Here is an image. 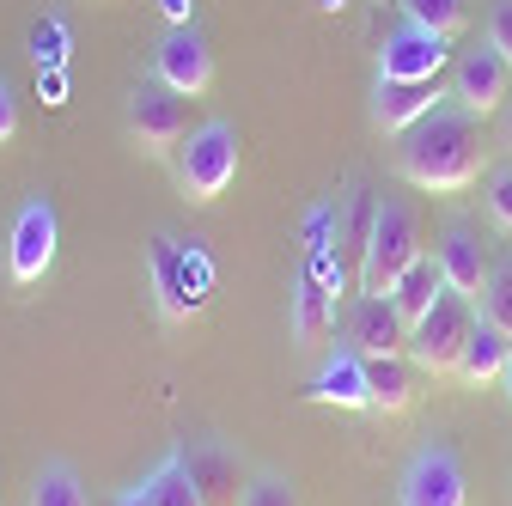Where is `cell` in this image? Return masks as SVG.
Masks as SVG:
<instances>
[{"instance_id":"1","label":"cell","mask_w":512,"mask_h":506,"mask_svg":"<svg viewBox=\"0 0 512 506\" xmlns=\"http://www.w3.org/2000/svg\"><path fill=\"white\" fill-rule=\"evenodd\" d=\"M397 171L403 183L427 189V196H458L482 177V116L445 98L427 110L409 135H397Z\"/></svg>"},{"instance_id":"2","label":"cell","mask_w":512,"mask_h":506,"mask_svg":"<svg viewBox=\"0 0 512 506\" xmlns=\"http://www.w3.org/2000/svg\"><path fill=\"white\" fill-rule=\"evenodd\" d=\"M415 257H427V250H421V220H415V208H409V202H378L372 232H366V244H360V293H391Z\"/></svg>"},{"instance_id":"3","label":"cell","mask_w":512,"mask_h":506,"mask_svg":"<svg viewBox=\"0 0 512 506\" xmlns=\"http://www.w3.org/2000/svg\"><path fill=\"white\" fill-rule=\"evenodd\" d=\"M470 330H476V299L445 287L421 318L409 324V360H415V372H433V378L439 372H458Z\"/></svg>"},{"instance_id":"4","label":"cell","mask_w":512,"mask_h":506,"mask_svg":"<svg viewBox=\"0 0 512 506\" xmlns=\"http://www.w3.org/2000/svg\"><path fill=\"white\" fill-rule=\"evenodd\" d=\"M238 177V129L232 122H202V129H189L183 147H177V183L189 202H220Z\"/></svg>"},{"instance_id":"5","label":"cell","mask_w":512,"mask_h":506,"mask_svg":"<svg viewBox=\"0 0 512 506\" xmlns=\"http://www.w3.org/2000/svg\"><path fill=\"white\" fill-rule=\"evenodd\" d=\"M128 135H135L141 153H177L183 135H189V104L183 92H171L165 80H141L135 92H128Z\"/></svg>"},{"instance_id":"6","label":"cell","mask_w":512,"mask_h":506,"mask_svg":"<svg viewBox=\"0 0 512 506\" xmlns=\"http://www.w3.org/2000/svg\"><path fill=\"white\" fill-rule=\"evenodd\" d=\"M55 244H61L55 208H49V196H31V202L13 214V232H7V275H13L19 287L43 281L49 263H55Z\"/></svg>"},{"instance_id":"7","label":"cell","mask_w":512,"mask_h":506,"mask_svg":"<svg viewBox=\"0 0 512 506\" xmlns=\"http://www.w3.org/2000/svg\"><path fill=\"white\" fill-rule=\"evenodd\" d=\"M445 68H452V37L415 19H403L378 49V80H439Z\"/></svg>"},{"instance_id":"8","label":"cell","mask_w":512,"mask_h":506,"mask_svg":"<svg viewBox=\"0 0 512 506\" xmlns=\"http://www.w3.org/2000/svg\"><path fill=\"white\" fill-rule=\"evenodd\" d=\"M452 104H464L470 116H500V104L512 98V61L494 49V43H482V49H464L458 61H452Z\"/></svg>"},{"instance_id":"9","label":"cell","mask_w":512,"mask_h":506,"mask_svg":"<svg viewBox=\"0 0 512 506\" xmlns=\"http://www.w3.org/2000/svg\"><path fill=\"white\" fill-rule=\"evenodd\" d=\"M153 80H165L183 98H202L214 86V49H208V37L196 25H171L165 43L153 49Z\"/></svg>"},{"instance_id":"10","label":"cell","mask_w":512,"mask_h":506,"mask_svg":"<svg viewBox=\"0 0 512 506\" xmlns=\"http://www.w3.org/2000/svg\"><path fill=\"white\" fill-rule=\"evenodd\" d=\"M403 506H470L464 464L452 446H421L403 470Z\"/></svg>"},{"instance_id":"11","label":"cell","mask_w":512,"mask_h":506,"mask_svg":"<svg viewBox=\"0 0 512 506\" xmlns=\"http://www.w3.org/2000/svg\"><path fill=\"white\" fill-rule=\"evenodd\" d=\"M348 342L378 360V354H409V318L397 311L391 293H360L354 311H348Z\"/></svg>"},{"instance_id":"12","label":"cell","mask_w":512,"mask_h":506,"mask_svg":"<svg viewBox=\"0 0 512 506\" xmlns=\"http://www.w3.org/2000/svg\"><path fill=\"white\" fill-rule=\"evenodd\" d=\"M433 257H439V269H445V287L464 293V299H482L494 263H488V244H482V232H476L470 220H452V226H445Z\"/></svg>"},{"instance_id":"13","label":"cell","mask_w":512,"mask_h":506,"mask_svg":"<svg viewBox=\"0 0 512 506\" xmlns=\"http://www.w3.org/2000/svg\"><path fill=\"white\" fill-rule=\"evenodd\" d=\"M311 403H330V409H372V385H366V354L342 336L330 354H324V366H317V378H311V391H305Z\"/></svg>"},{"instance_id":"14","label":"cell","mask_w":512,"mask_h":506,"mask_svg":"<svg viewBox=\"0 0 512 506\" xmlns=\"http://www.w3.org/2000/svg\"><path fill=\"white\" fill-rule=\"evenodd\" d=\"M445 98H452V92H445L439 80H378V92H372V122H378L384 135H409L415 122H421L427 110H439Z\"/></svg>"},{"instance_id":"15","label":"cell","mask_w":512,"mask_h":506,"mask_svg":"<svg viewBox=\"0 0 512 506\" xmlns=\"http://www.w3.org/2000/svg\"><path fill=\"white\" fill-rule=\"evenodd\" d=\"M183 458H189V470H196L208 506H238V494H232V488H238V458H232L226 439H196Z\"/></svg>"},{"instance_id":"16","label":"cell","mask_w":512,"mask_h":506,"mask_svg":"<svg viewBox=\"0 0 512 506\" xmlns=\"http://www.w3.org/2000/svg\"><path fill=\"white\" fill-rule=\"evenodd\" d=\"M506 354H512V336L500 330V324H488L482 311H476V330H470V342H464V360H458V378L464 385H494V378L506 372Z\"/></svg>"},{"instance_id":"17","label":"cell","mask_w":512,"mask_h":506,"mask_svg":"<svg viewBox=\"0 0 512 506\" xmlns=\"http://www.w3.org/2000/svg\"><path fill=\"white\" fill-rule=\"evenodd\" d=\"M330 330H336V293L317 281V275H305L293 287V342L299 348H317Z\"/></svg>"},{"instance_id":"18","label":"cell","mask_w":512,"mask_h":506,"mask_svg":"<svg viewBox=\"0 0 512 506\" xmlns=\"http://www.w3.org/2000/svg\"><path fill=\"white\" fill-rule=\"evenodd\" d=\"M366 385H372V409L384 415H397L415 403V360L409 354H378L366 360Z\"/></svg>"},{"instance_id":"19","label":"cell","mask_w":512,"mask_h":506,"mask_svg":"<svg viewBox=\"0 0 512 506\" xmlns=\"http://www.w3.org/2000/svg\"><path fill=\"white\" fill-rule=\"evenodd\" d=\"M141 488H147L153 506H208V500H202V482H196V470H189L183 452H165V458L141 476Z\"/></svg>"},{"instance_id":"20","label":"cell","mask_w":512,"mask_h":506,"mask_svg":"<svg viewBox=\"0 0 512 506\" xmlns=\"http://www.w3.org/2000/svg\"><path fill=\"white\" fill-rule=\"evenodd\" d=\"M439 293H445V269H439V257H415V263L403 269V281L391 287V299H397V311H403L409 324L421 318V311H427Z\"/></svg>"},{"instance_id":"21","label":"cell","mask_w":512,"mask_h":506,"mask_svg":"<svg viewBox=\"0 0 512 506\" xmlns=\"http://www.w3.org/2000/svg\"><path fill=\"white\" fill-rule=\"evenodd\" d=\"M31 506H92V494H86V482L68 458H49L31 476Z\"/></svg>"},{"instance_id":"22","label":"cell","mask_w":512,"mask_h":506,"mask_svg":"<svg viewBox=\"0 0 512 506\" xmlns=\"http://www.w3.org/2000/svg\"><path fill=\"white\" fill-rule=\"evenodd\" d=\"M153 287H159V311L165 318H183L196 299H183L189 287H183V250L171 244V238H159V250H153Z\"/></svg>"},{"instance_id":"23","label":"cell","mask_w":512,"mask_h":506,"mask_svg":"<svg viewBox=\"0 0 512 506\" xmlns=\"http://www.w3.org/2000/svg\"><path fill=\"white\" fill-rule=\"evenodd\" d=\"M397 7H403V19H415V25H427V31H445V37H458L464 19H470L464 0H397Z\"/></svg>"},{"instance_id":"24","label":"cell","mask_w":512,"mask_h":506,"mask_svg":"<svg viewBox=\"0 0 512 506\" xmlns=\"http://www.w3.org/2000/svg\"><path fill=\"white\" fill-rule=\"evenodd\" d=\"M238 506H299V488H293L281 470H256V476L238 488Z\"/></svg>"},{"instance_id":"25","label":"cell","mask_w":512,"mask_h":506,"mask_svg":"<svg viewBox=\"0 0 512 506\" xmlns=\"http://www.w3.org/2000/svg\"><path fill=\"white\" fill-rule=\"evenodd\" d=\"M482 202H488V220L500 232H512V159L494 165V171H482Z\"/></svg>"},{"instance_id":"26","label":"cell","mask_w":512,"mask_h":506,"mask_svg":"<svg viewBox=\"0 0 512 506\" xmlns=\"http://www.w3.org/2000/svg\"><path fill=\"white\" fill-rule=\"evenodd\" d=\"M476 311H482V318H488V324H500V330L512 336V263L488 275V287H482V299H476Z\"/></svg>"},{"instance_id":"27","label":"cell","mask_w":512,"mask_h":506,"mask_svg":"<svg viewBox=\"0 0 512 506\" xmlns=\"http://www.w3.org/2000/svg\"><path fill=\"white\" fill-rule=\"evenodd\" d=\"M31 61H37V68H61V61H68V25H61V19H43V25L31 31Z\"/></svg>"},{"instance_id":"28","label":"cell","mask_w":512,"mask_h":506,"mask_svg":"<svg viewBox=\"0 0 512 506\" xmlns=\"http://www.w3.org/2000/svg\"><path fill=\"white\" fill-rule=\"evenodd\" d=\"M488 43L512 61V0H494L488 7Z\"/></svg>"},{"instance_id":"29","label":"cell","mask_w":512,"mask_h":506,"mask_svg":"<svg viewBox=\"0 0 512 506\" xmlns=\"http://www.w3.org/2000/svg\"><path fill=\"white\" fill-rule=\"evenodd\" d=\"M13 135H19V98H13L7 74H0V147H7Z\"/></svg>"},{"instance_id":"30","label":"cell","mask_w":512,"mask_h":506,"mask_svg":"<svg viewBox=\"0 0 512 506\" xmlns=\"http://www.w3.org/2000/svg\"><path fill=\"white\" fill-rule=\"evenodd\" d=\"M159 7H165V19H171V25H189V13H196V0H159Z\"/></svg>"},{"instance_id":"31","label":"cell","mask_w":512,"mask_h":506,"mask_svg":"<svg viewBox=\"0 0 512 506\" xmlns=\"http://www.w3.org/2000/svg\"><path fill=\"white\" fill-rule=\"evenodd\" d=\"M43 74V92H49V104H61V92H68V80H61V68H37Z\"/></svg>"},{"instance_id":"32","label":"cell","mask_w":512,"mask_h":506,"mask_svg":"<svg viewBox=\"0 0 512 506\" xmlns=\"http://www.w3.org/2000/svg\"><path fill=\"white\" fill-rule=\"evenodd\" d=\"M110 506H153V500H147V488H141V482H135V488H122V494H116V500H110Z\"/></svg>"},{"instance_id":"33","label":"cell","mask_w":512,"mask_h":506,"mask_svg":"<svg viewBox=\"0 0 512 506\" xmlns=\"http://www.w3.org/2000/svg\"><path fill=\"white\" fill-rule=\"evenodd\" d=\"M500 147H506V159H512V98L500 104Z\"/></svg>"},{"instance_id":"34","label":"cell","mask_w":512,"mask_h":506,"mask_svg":"<svg viewBox=\"0 0 512 506\" xmlns=\"http://www.w3.org/2000/svg\"><path fill=\"white\" fill-rule=\"evenodd\" d=\"M317 7H324V13H342V7H348V0H317Z\"/></svg>"},{"instance_id":"35","label":"cell","mask_w":512,"mask_h":506,"mask_svg":"<svg viewBox=\"0 0 512 506\" xmlns=\"http://www.w3.org/2000/svg\"><path fill=\"white\" fill-rule=\"evenodd\" d=\"M500 378H506V397H512V354H506V372H500Z\"/></svg>"}]
</instances>
